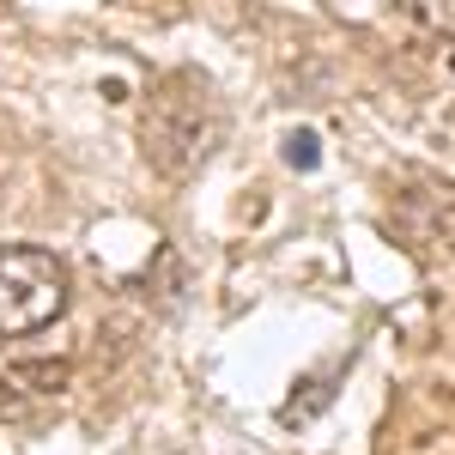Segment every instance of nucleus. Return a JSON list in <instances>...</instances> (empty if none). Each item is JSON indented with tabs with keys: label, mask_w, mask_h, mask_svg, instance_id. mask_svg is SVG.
Masks as SVG:
<instances>
[{
	"label": "nucleus",
	"mask_w": 455,
	"mask_h": 455,
	"mask_svg": "<svg viewBox=\"0 0 455 455\" xmlns=\"http://www.w3.org/2000/svg\"><path fill=\"white\" fill-rule=\"evenodd\" d=\"M0 419H25V395L12 377H0Z\"/></svg>",
	"instance_id": "obj_6"
},
{
	"label": "nucleus",
	"mask_w": 455,
	"mask_h": 455,
	"mask_svg": "<svg viewBox=\"0 0 455 455\" xmlns=\"http://www.w3.org/2000/svg\"><path fill=\"white\" fill-rule=\"evenodd\" d=\"M340 371H347V364H322V371H310V377L298 383V395H291V401L280 407V419H285V425L315 419V413H322V407L334 401V383H340Z\"/></svg>",
	"instance_id": "obj_3"
},
{
	"label": "nucleus",
	"mask_w": 455,
	"mask_h": 455,
	"mask_svg": "<svg viewBox=\"0 0 455 455\" xmlns=\"http://www.w3.org/2000/svg\"><path fill=\"white\" fill-rule=\"evenodd\" d=\"M285 158H291L298 171H315V134H291V140H285Z\"/></svg>",
	"instance_id": "obj_5"
},
{
	"label": "nucleus",
	"mask_w": 455,
	"mask_h": 455,
	"mask_svg": "<svg viewBox=\"0 0 455 455\" xmlns=\"http://www.w3.org/2000/svg\"><path fill=\"white\" fill-rule=\"evenodd\" d=\"M401 19H407V25H419L425 36L455 43V0H401Z\"/></svg>",
	"instance_id": "obj_4"
},
{
	"label": "nucleus",
	"mask_w": 455,
	"mask_h": 455,
	"mask_svg": "<svg viewBox=\"0 0 455 455\" xmlns=\"http://www.w3.org/2000/svg\"><path fill=\"white\" fill-rule=\"evenodd\" d=\"M219 146H225V104L212 98V85L195 68L164 73V79L152 85L146 109H140L146 164L158 176H171V182H188Z\"/></svg>",
	"instance_id": "obj_1"
},
{
	"label": "nucleus",
	"mask_w": 455,
	"mask_h": 455,
	"mask_svg": "<svg viewBox=\"0 0 455 455\" xmlns=\"http://www.w3.org/2000/svg\"><path fill=\"white\" fill-rule=\"evenodd\" d=\"M68 310V267L55 249L0 243V334L25 340Z\"/></svg>",
	"instance_id": "obj_2"
}]
</instances>
